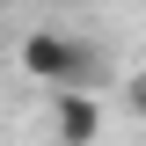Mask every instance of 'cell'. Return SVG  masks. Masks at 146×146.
Instances as JSON below:
<instances>
[{
    "instance_id": "3",
    "label": "cell",
    "mask_w": 146,
    "mask_h": 146,
    "mask_svg": "<svg viewBox=\"0 0 146 146\" xmlns=\"http://www.w3.org/2000/svg\"><path fill=\"white\" fill-rule=\"evenodd\" d=\"M124 110H131V117H139V124H146V66H139V73H131V80H124Z\"/></svg>"
},
{
    "instance_id": "2",
    "label": "cell",
    "mask_w": 146,
    "mask_h": 146,
    "mask_svg": "<svg viewBox=\"0 0 146 146\" xmlns=\"http://www.w3.org/2000/svg\"><path fill=\"white\" fill-rule=\"evenodd\" d=\"M102 124H110V110H102V95L88 80L80 88H51V139L58 146H95Z\"/></svg>"
},
{
    "instance_id": "1",
    "label": "cell",
    "mask_w": 146,
    "mask_h": 146,
    "mask_svg": "<svg viewBox=\"0 0 146 146\" xmlns=\"http://www.w3.org/2000/svg\"><path fill=\"white\" fill-rule=\"evenodd\" d=\"M15 58H22L29 80H44V88H80V80L95 73V51L80 44V36H66V29H29Z\"/></svg>"
}]
</instances>
